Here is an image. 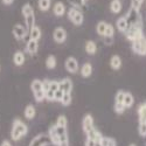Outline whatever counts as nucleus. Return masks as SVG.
Wrapping results in <instances>:
<instances>
[{
    "label": "nucleus",
    "instance_id": "24",
    "mask_svg": "<svg viewBox=\"0 0 146 146\" xmlns=\"http://www.w3.org/2000/svg\"><path fill=\"white\" fill-rule=\"evenodd\" d=\"M135 103V98H133V96L131 92H125L124 95V106L127 109V108H131Z\"/></svg>",
    "mask_w": 146,
    "mask_h": 146
},
{
    "label": "nucleus",
    "instance_id": "44",
    "mask_svg": "<svg viewBox=\"0 0 146 146\" xmlns=\"http://www.w3.org/2000/svg\"><path fill=\"white\" fill-rule=\"evenodd\" d=\"M0 69H1V67H0Z\"/></svg>",
    "mask_w": 146,
    "mask_h": 146
},
{
    "label": "nucleus",
    "instance_id": "23",
    "mask_svg": "<svg viewBox=\"0 0 146 146\" xmlns=\"http://www.w3.org/2000/svg\"><path fill=\"white\" fill-rule=\"evenodd\" d=\"M39 9L42 12H47L52 6V0H39L38 1Z\"/></svg>",
    "mask_w": 146,
    "mask_h": 146
},
{
    "label": "nucleus",
    "instance_id": "13",
    "mask_svg": "<svg viewBox=\"0 0 146 146\" xmlns=\"http://www.w3.org/2000/svg\"><path fill=\"white\" fill-rule=\"evenodd\" d=\"M38 49H39V43H38V41L29 39L28 42H27V44H26V50H27V53H28L29 55H34V54L38 53Z\"/></svg>",
    "mask_w": 146,
    "mask_h": 146
},
{
    "label": "nucleus",
    "instance_id": "4",
    "mask_svg": "<svg viewBox=\"0 0 146 146\" xmlns=\"http://www.w3.org/2000/svg\"><path fill=\"white\" fill-rule=\"evenodd\" d=\"M125 33H126V39L130 40L131 42L136 41V40H139L140 38H143V36H144V35H143V27H141V23L130 26Z\"/></svg>",
    "mask_w": 146,
    "mask_h": 146
},
{
    "label": "nucleus",
    "instance_id": "29",
    "mask_svg": "<svg viewBox=\"0 0 146 146\" xmlns=\"http://www.w3.org/2000/svg\"><path fill=\"white\" fill-rule=\"evenodd\" d=\"M124 95H125L124 91L119 90L116 94V97H115V104H117V105H124Z\"/></svg>",
    "mask_w": 146,
    "mask_h": 146
},
{
    "label": "nucleus",
    "instance_id": "1",
    "mask_svg": "<svg viewBox=\"0 0 146 146\" xmlns=\"http://www.w3.org/2000/svg\"><path fill=\"white\" fill-rule=\"evenodd\" d=\"M28 133V127L27 125L23 123L21 119H15L13 121V125H12V130H11V138L12 140L18 141L20 140L23 136H26Z\"/></svg>",
    "mask_w": 146,
    "mask_h": 146
},
{
    "label": "nucleus",
    "instance_id": "22",
    "mask_svg": "<svg viewBox=\"0 0 146 146\" xmlns=\"http://www.w3.org/2000/svg\"><path fill=\"white\" fill-rule=\"evenodd\" d=\"M110 66H111L112 69L118 70V69L121 67V58H120L118 55H113V56L110 58Z\"/></svg>",
    "mask_w": 146,
    "mask_h": 146
},
{
    "label": "nucleus",
    "instance_id": "26",
    "mask_svg": "<svg viewBox=\"0 0 146 146\" xmlns=\"http://www.w3.org/2000/svg\"><path fill=\"white\" fill-rule=\"evenodd\" d=\"M138 115H139V121H145L146 123V102L139 106Z\"/></svg>",
    "mask_w": 146,
    "mask_h": 146
},
{
    "label": "nucleus",
    "instance_id": "3",
    "mask_svg": "<svg viewBox=\"0 0 146 146\" xmlns=\"http://www.w3.org/2000/svg\"><path fill=\"white\" fill-rule=\"evenodd\" d=\"M31 89H32V92L34 95V98L35 101L40 103L42 102L44 98V91H43V88H42V81L40 80H34L31 84Z\"/></svg>",
    "mask_w": 146,
    "mask_h": 146
},
{
    "label": "nucleus",
    "instance_id": "37",
    "mask_svg": "<svg viewBox=\"0 0 146 146\" xmlns=\"http://www.w3.org/2000/svg\"><path fill=\"white\" fill-rule=\"evenodd\" d=\"M58 89H60V87H58V82L57 81H50L49 82V90H52V91L55 92Z\"/></svg>",
    "mask_w": 146,
    "mask_h": 146
},
{
    "label": "nucleus",
    "instance_id": "35",
    "mask_svg": "<svg viewBox=\"0 0 146 146\" xmlns=\"http://www.w3.org/2000/svg\"><path fill=\"white\" fill-rule=\"evenodd\" d=\"M138 132L141 137H146V123L145 121H139V127Z\"/></svg>",
    "mask_w": 146,
    "mask_h": 146
},
{
    "label": "nucleus",
    "instance_id": "39",
    "mask_svg": "<svg viewBox=\"0 0 146 146\" xmlns=\"http://www.w3.org/2000/svg\"><path fill=\"white\" fill-rule=\"evenodd\" d=\"M0 146H12V143L9 140L5 139V140H3V143H1V145H0Z\"/></svg>",
    "mask_w": 146,
    "mask_h": 146
},
{
    "label": "nucleus",
    "instance_id": "43",
    "mask_svg": "<svg viewBox=\"0 0 146 146\" xmlns=\"http://www.w3.org/2000/svg\"><path fill=\"white\" fill-rule=\"evenodd\" d=\"M130 146H136V145H135V144H131V145H130Z\"/></svg>",
    "mask_w": 146,
    "mask_h": 146
},
{
    "label": "nucleus",
    "instance_id": "18",
    "mask_svg": "<svg viewBox=\"0 0 146 146\" xmlns=\"http://www.w3.org/2000/svg\"><path fill=\"white\" fill-rule=\"evenodd\" d=\"M87 136H88V138H91V139H94L95 141H101L102 140V138H103V135L102 133L97 130L96 127H94L92 130H90L88 133H87Z\"/></svg>",
    "mask_w": 146,
    "mask_h": 146
},
{
    "label": "nucleus",
    "instance_id": "34",
    "mask_svg": "<svg viewBox=\"0 0 146 146\" xmlns=\"http://www.w3.org/2000/svg\"><path fill=\"white\" fill-rule=\"evenodd\" d=\"M61 103H62V105H64V106L70 105V103H71V94H64L63 97H62V100H61Z\"/></svg>",
    "mask_w": 146,
    "mask_h": 146
},
{
    "label": "nucleus",
    "instance_id": "41",
    "mask_svg": "<svg viewBox=\"0 0 146 146\" xmlns=\"http://www.w3.org/2000/svg\"><path fill=\"white\" fill-rule=\"evenodd\" d=\"M13 1H14V0H3V3L5 5H12V4H13Z\"/></svg>",
    "mask_w": 146,
    "mask_h": 146
},
{
    "label": "nucleus",
    "instance_id": "19",
    "mask_svg": "<svg viewBox=\"0 0 146 146\" xmlns=\"http://www.w3.org/2000/svg\"><path fill=\"white\" fill-rule=\"evenodd\" d=\"M91 74H92V66L89 63V62H87V63H84L83 66H82V68H81V75L83 76V77H89V76H91Z\"/></svg>",
    "mask_w": 146,
    "mask_h": 146
},
{
    "label": "nucleus",
    "instance_id": "31",
    "mask_svg": "<svg viewBox=\"0 0 146 146\" xmlns=\"http://www.w3.org/2000/svg\"><path fill=\"white\" fill-rule=\"evenodd\" d=\"M102 145L103 146H117V143L115 139L112 138H106V137H103L102 140H101Z\"/></svg>",
    "mask_w": 146,
    "mask_h": 146
},
{
    "label": "nucleus",
    "instance_id": "40",
    "mask_svg": "<svg viewBox=\"0 0 146 146\" xmlns=\"http://www.w3.org/2000/svg\"><path fill=\"white\" fill-rule=\"evenodd\" d=\"M104 40H105L106 44H111L112 43V38H105V36H104Z\"/></svg>",
    "mask_w": 146,
    "mask_h": 146
},
{
    "label": "nucleus",
    "instance_id": "30",
    "mask_svg": "<svg viewBox=\"0 0 146 146\" xmlns=\"http://www.w3.org/2000/svg\"><path fill=\"white\" fill-rule=\"evenodd\" d=\"M113 34H115V28L112 25L108 23L106 25V28H105V33H104V36L105 38H113ZM103 36V38H104Z\"/></svg>",
    "mask_w": 146,
    "mask_h": 146
},
{
    "label": "nucleus",
    "instance_id": "20",
    "mask_svg": "<svg viewBox=\"0 0 146 146\" xmlns=\"http://www.w3.org/2000/svg\"><path fill=\"white\" fill-rule=\"evenodd\" d=\"M25 117L27 118V119H33L34 117H35V115H36V110H35V108H34V105H32V104H28L26 108H25Z\"/></svg>",
    "mask_w": 146,
    "mask_h": 146
},
{
    "label": "nucleus",
    "instance_id": "15",
    "mask_svg": "<svg viewBox=\"0 0 146 146\" xmlns=\"http://www.w3.org/2000/svg\"><path fill=\"white\" fill-rule=\"evenodd\" d=\"M116 27H117V29H118L119 32L125 33V32L127 31V28H129V23H127L126 18H125V17H120V18L116 21Z\"/></svg>",
    "mask_w": 146,
    "mask_h": 146
},
{
    "label": "nucleus",
    "instance_id": "25",
    "mask_svg": "<svg viewBox=\"0 0 146 146\" xmlns=\"http://www.w3.org/2000/svg\"><path fill=\"white\" fill-rule=\"evenodd\" d=\"M86 52L90 55H94L96 52H97V46L94 41H88L86 43Z\"/></svg>",
    "mask_w": 146,
    "mask_h": 146
},
{
    "label": "nucleus",
    "instance_id": "16",
    "mask_svg": "<svg viewBox=\"0 0 146 146\" xmlns=\"http://www.w3.org/2000/svg\"><path fill=\"white\" fill-rule=\"evenodd\" d=\"M53 12H54V14H55L56 17H62V15H64V13H66V6H64V4L61 3V1L55 3L54 7H53Z\"/></svg>",
    "mask_w": 146,
    "mask_h": 146
},
{
    "label": "nucleus",
    "instance_id": "10",
    "mask_svg": "<svg viewBox=\"0 0 146 146\" xmlns=\"http://www.w3.org/2000/svg\"><path fill=\"white\" fill-rule=\"evenodd\" d=\"M95 126H94V118L91 115H86L82 120V129L83 131L88 133L90 130H92Z\"/></svg>",
    "mask_w": 146,
    "mask_h": 146
},
{
    "label": "nucleus",
    "instance_id": "28",
    "mask_svg": "<svg viewBox=\"0 0 146 146\" xmlns=\"http://www.w3.org/2000/svg\"><path fill=\"white\" fill-rule=\"evenodd\" d=\"M46 67L48 69H54L56 67V57L54 55H49L46 60Z\"/></svg>",
    "mask_w": 146,
    "mask_h": 146
},
{
    "label": "nucleus",
    "instance_id": "8",
    "mask_svg": "<svg viewBox=\"0 0 146 146\" xmlns=\"http://www.w3.org/2000/svg\"><path fill=\"white\" fill-rule=\"evenodd\" d=\"M53 38L55 42L57 43H63L67 40V32L63 27H56L53 33Z\"/></svg>",
    "mask_w": 146,
    "mask_h": 146
},
{
    "label": "nucleus",
    "instance_id": "36",
    "mask_svg": "<svg viewBox=\"0 0 146 146\" xmlns=\"http://www.w3.org/2000/svg\"><path fill=\"white\" fill-rule=\"evenodd\" d=\"M63 95H64V92H63L62 90H61V89L56 90V91H55V95H54V101L61 102V100H62V97H63Z\"/></svg>",
    "mask_w": 146,
    "mask_h": 146
},
{
    "label": "nucleus",
    "instance_id": "12",
    "mask_svg": "<svg viewBox=\"0 0 146 146\" xmlns=\"http://www.w3.org/2000/svg\"><path fill=\"white\" fill-rule=\"evenodd\" d=\"M58 87L64 94H71L72 90V82L70 78H63L62 81L58 82Z\"/></svg>",
    "mask_w": 146,
    "mask_h": 146
},
{
    "label": "nucleus",
    "instance_id": "42",
    "mask_svg": "<svg viewBox=\"0 0 146 146\" xmlns=\"http://www.w3.org/2000/svg\"><path fill=\"white\" fill-rule=\"evenodd\" d=\"M95 146H103V145H102L101 141H96V145H95Z\"/></svg>",
    "mask_w": 146,
    "mask_h": 146
},
{
    "label": "nucleus",
    "instance_id": "5",
    "mask_svg": "<svg viewBox=\"0 0 146 146\" xmlns=\"http://www.w3.org/2000/svg\"><path fill=\"white\" fill-rule=\"evenodd\" d=\"M68 18H69V20L74 23L75 26H81L82 23H83V21H84V17H83V13L80 11V9H77V8H75V7H70L69 9H68Z\"/></svg>",
    "mask_w": 146,
    "mask_h": 146
},
{
    "label": "nucleus",
    "instance_id": "27",
    "mask_svg": "<svg viewBox=\"0 0 146 146\" xmlns=\"http://www.w3.org/2000/svg\"><path fill=\"white\" fill-rule=\"evenodd\" d=\"M106 25H108V22H105V21H100L98 23H97V26H96V32H97V34L101 35V36H104Z\"/></svg>",
    "mask_w": 146,
    "mask_h": 146
},
{
    "label": "nucleus",
    "instance_id": "17",
    "mask_svg": "<svg viewBox=\"0 0 146 146\" xmlns=\"http://www.w3.org/2000/svg\"><path fill=\"white\" fill-rule=\"evenodd\" d=\"M25 61H26V57H25V54H23L22 52L18 50V52L14 53V55H13V62H14L15 66L21 67L23 63H25Z\"/></svg>",
    "mask_w": 146,
    "mask_h": 146
},
{
    "label": "nucleus",
    "instance_id": "7",
    "mask_svg": "<svg viewBox=\"0 0 146 146\" xmlns=\"http://www.w3.org/2000/svg\"><path fill=\"white\" fill-rule=\"evenodd\" d=\"M12 33H13V36L15 38V40L21 41L26 38V35L28 34V31L26 27H23L20 23H17V25H14L13 29H12Z\"/></svg>",
    "mask_w": 146,
    "mask_h": 146
},
{
    "label": "nucleus",
    "instance_id": "9",
    "mask_svg": "<svg viewBox=\"0 0 146 146\" xmlns=\"http://www.w3.org/2000/svg\"><path fill=\"white\" fill-rule=\"evenodd\" d=\"M66 69L71 72V74H75V72H77L78 70V62H77V60L75 57H68L66 60Z\"/></svg>",
    "mask_w": 146,
    "mask_h": 146
},
{
    "label": "nucleus",
    "instance_id": "32",
    "mask_svg": "<svg viewBox=\"0 0 146 146\" xmlns=\"http://www.w3.org/2000/svg\"><path fill=\"white\" fill-rule=\"evenodd\" d=\"M55 125H57V126H62V127H67V125H68V120H67L66 116H60V117L57 118V120H56V124H55Z\"/></svg>",
    "mask_w": 146,
    "mask_h": 146
},
{
    "label": "nucleus",
    "instance_id": "21",
    "mask_svg": "<svg viewBox=\"0 0 146 146\" xmlns=\"http://www.w3.org/2000/svg\"><path fill=\"white\" fill-rule=\"evenodd\" d=\"M123 6H121V3L120 0H112L111 4H110V11L115 14H118L119 12L121 11Z\"/></svg>",
    "mask_w": 146,
    "mask_h": 146
},
{
    "label": "nucleus",
    "instance_id": "11",
    "mask_svg": "<svg viewBox=\"0 0 146 146\" xmlns=\"http://www.w3.org/2000/svg\"><path fill=\"white\" fill-rule=\"evenodd\" d=\"M52 143L49 137H44V136H38V137H35L31 144L28 146H48V144Z\"/></svg>",
    "mask_w": 146,
    "mask_h": 146
},
{
    "label": "nucleus",
    "instance_id": "33",
    "mask_svg": "<svg viewBox=\"0 0 146 146\" xmlns=\"http://www.w3.org/2000/svg\"><path fill=\"white\" fill-rule=\"evenodd\" d=\"M144 1L145 0H131V8L136 9V11H140V7Z\"/></svg>",
    "mask_w": 146,
    "mask_h": 146
},
{
    "label": "nucleus",
    "instance_id": "14",
    "mask_svg": "<svg viewBox=\"0 0 146 146\" xmlns=\"http://www.w3.org/2000/svg\"><path fill=\"white\" fill-rule=\"evenodd\" d=\"M28 34H29V39L35 40V41H39L42 36V32H41L40 27H38V26H33L28 31Z\"/></svg>",
    "mask_w": 146,
    "mask_h": 146
},
{
    "label": "nucleus",
    "instance_id": "38",
    "mask_svg": "<svg viewBox=\"0 0 146 146\" xmlns=\"http://www.w3.org/2000/svg\"><path fill=\"white\" fill-rule=\"evenodd\" d=\"M95 145H96V141H95L94 139L87 138V140H86V146H95Z\"/></svg>",
    "mask_w": 146,
    "mask_h": 146
},
{
    "label": "nucleus",
    "instance_id": "2",
    "mask_svg": "<svg viewBox=\"0 0 146 146\" xmlns=\"http://www.w3.org/2000/svg\"><path fill=\"white\" fill-rule=\"evenodd\" d=\"M21 13L25 19V27L27 28V31H29L33 26H35V14H34V9L32 7L31 4H25L21 8Z\"/></svg>",
    "mask_w": 146,
    "mask_h": 146
},
{
    "label": "nucleus",
    "instance_id": "6",
    "mask_svg": "<svg viewBox=\"0 0 146 146\" xmlns=\"http://www.w3.org/2000/svg\"><path fill=\"white\" fill-rule=\"evenodd\" d=\"M132 50L138 55H146V39L140 38L139 40H136L132 42Z\"/></svg>",
    "mask_w": 146,
    "mask_h": 146
}]
</instances>
